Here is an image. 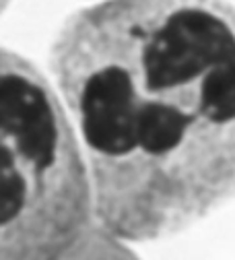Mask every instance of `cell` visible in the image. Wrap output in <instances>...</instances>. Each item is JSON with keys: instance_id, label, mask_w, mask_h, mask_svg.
Wrapping results in <instances>:
<instances>
[{"instance_id": "cell-1", "label": "cell", "mask_w": 235, "mask_h": 260, "mask_svg": "<svg viewBox=\"0 0 235 260\" xmlns=\"http://www.w3.org/2000/svg\"><path fill=\"white\" fill-rule=\"evenodd\" d=\"M48 64L102 234L163 240L235 199L231 3L102 0L64 21Z\"/></svg>"}, {"instance_id": "cell-2", "label": "cell", "mask_w": 235, "mask_h": 260, "mask_svg": "<svg viewBox=\"0 0 235 260\" xmlns=\"http://www.w3.org/2000/svg\"><path fill=\"white\" fill-rule=\"evenodd\" d=\"M93 225L87 164L58 93L0 48V260H66Z\"/></svg>"}, {"instance_id": "cell-3", "label": "cell", "mask_w": 235, "mask_h": 260, "mask_svg": "<svg viewBox=\"0 0 235 260\" xmlns=\"http://www.w3.org/2000/svg\"><path fill=\"white\" fill-rule=\"evenodd\" d=\"M112 240L114 238H110L108 242L106 234H102L99 230H93L85 238V242L66 260H137L130 254V250H124Z\"/></svg>"}, {"instance_id": "cell-4", "label": "cell", "mask_w": 235, "mask_h": 260, "mask_svg": "<svg viewBox=\"0 0 235 260\" xmlns=\"http://www.w3.org/2000/svg\"><path fill=\"white\" fill-rule=\"evenodd\" d=\"M7 3H9V0H0V11H3V9L7 7Z\"/></svg>"}]
</instances>
